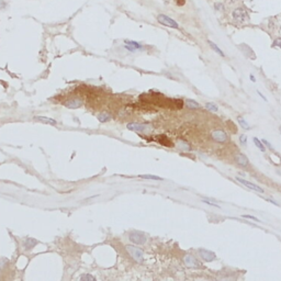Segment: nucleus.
<instances>
[{
  "label": "nucleus",
  "mask_w": 281,
  "mask_h": 281,
  "mask_svg": "<svg viewBox=\"0 0 281 281\" xmlns=\"http://www.w3.org/2000/svg\"><path fill=\"white\" fill-rule=\"evenodd\" d=\"M126 250L130 254V256L136 261V262H143L144 261V252L140 248L136 247L133 245H126Z\"/></svg>",
  "instance_id": "nucleus-1"
},
{
  "label": "nucleus",
  "mask_w": 281,
  "mask_h": 281,
  "mask_svg": "<svg viewBox=\"0 0 281 281\" xmlns=\"http://www.w3.org/2000/svg\"><path fill=\"white\" fill-rule=\"evenodd\" d=\"M129 239L131 243L135 244V245H144V244L147 241L146 235L143 234V233H140V232H136V231L130 233Z\"/></svg>",
  "instance_id": "nucleus-2"
},
{
  "label": "nucleus",
  "mask_w": 281,
  "mask_h": 281,
  "mask_svg": "<svg viewBox=\"0 0 281 281\" xmlns=\"http://www.w3.org/2000/svg\"><path fill=\"white\" fill-rule=\"evenodd\" d=\"M198 254H199L200 258L203 259L205 262H212V261H214L215 259H216L215 252H211V250H209V249H204V248H200V249L198 250Z\"/></svg>",
  "instance_id": "nucleus-3"
},
{
  "label": "nucleus",
  "mask_w": 281,
  "mask_h": 281,
  "mask_svg": "<svg viewBox=\"0 0 281 281\" xmlns=\"http://www.w3.org/2000/svg\"><path fill=\"white\" fill-rule=\"evenodd\" d=\"M157 20L160 24H162V25L169 26V28H172V29L179 28V25H178V23L175 21V20H172L171 18L167 17V15H165V14H159L157 17Z\"/></svg>",
  "instance_id": "nucleus-4"
},
{
  "label": "nucleus",
  "mask_w": 281,
  "mask_h": 281,
  "mask_svg": "<svg viewBox=\"0 0 281 281\" xmlns=\"http://www.w3.org/2000/svg\"><path fill=\"white\" fill-rule=\"evenodd\" d=\"M212 138L217 143H225L227 142L228 136L225 131L223 130H214L212 132Z\"/></svg>",
  "instance_id": "nucleus-5"
},
{
  "label": "nucleus",
  "mask_w": 281,
  "mask_h": 281,
  "mask_svg": "<svg viewBox=\"0 0 281 281\" xmlns=\"http://www.w3.org/2000/svg\"><path fill=\"white\" fill-rule=\"evenodd\" d=\"M235 179H236L237 181H238L241 184H244V186H245V187H247L248 189H252V190L257 191V192H260V193H263V192H265V190H263L262 188H260V187L257 186V184L252 183V182L247 181V180L243 179V178H241V177H236V178H235Z\"/></svg>",
  "instance_id": "nucleus-6"
},
{
  "label": "nucleus",
  "mask_w": 281,
  "mask_h": 281,
  "mask_svg": "<svg viewBox=\"0 0 281 281\" xmlns=\"http://www.w3.org/2000/svg\"><path fill=\"white\" fill-rule=\"evenodd\" d=\"M124 47L126 48L129 52H136V50H143L142 44H140L138 42H135V41H131V40L124 41Z\"/></svg>",
  "instance_id": "nucleus-7"
},
{
  "label": "nucleus",
  "mask_w": 281,
  "mask_h": 281,
  "mask_svg": "<svg viewBox=\"0 0 281 281\" xmlns=\"http://www.w3.org/2000/svg\"><path fill=\"white\" fill-rule=\"evenodd\" d=\"M183 262L189 268H198L200 267V262L192 256V255H186L183 257Z\"/></svg>",
  "instance_id": "nucleus-8"
},
{
  "label": "nucleus",
  "mask_w": 281,
  "mask_h": 281,
  "mask_svg": "<svg viewBox=\"0 0 281 281\" xmlns=\"http://www.w3.org/2000/svg\"><path fill=\"white\" fill-rule=\"evenodd\" d=\"M126 127H127V130L133 131V132H143L146 130V124L137 123V122H131V123H127Z\"/></svg>",
  "instance_id": "nucleus-9"
},
{
  "label": "nucleus",
  "mask_w": 281,
  "mask_h": 281,
  "mask_svg": "<svg viewBox=\"0 0 281 281\" xmlns=\"http://www.w3.org/2000/svg\"><path fill=\"white\" fill-rule=\"evenodd\" d=\"M234 159H235V162L241 167H246V166H248V164H249V160H248L247 156L244 155V154H237V155L235 156Z\"/></svg>",
  "instance_id": "nucleus-10"
},
{
  "label": "nucleus",
  "mask_w": 281,
  "mask_h": 281,
  "mask_svg": "<svg viewBox=\"0 0 281 281\" xmlns=\"http://www.w3.org/2000/svg\"><path fill=\"white\" fill-rule=\"evenodd\" d=\"M37 243H39V241H37L35 238H32V237H28V238L24 239V243H23L24 249H25V250H31L35 245H36Z\"/></svg>",
  "instance_id": "nucleus-11"
},
{
  "label": "nucleus",
  "mask_w": 281,
  "mask_h": 281,
  "mask_svg": "<svg viewBox=\"0 0 281 281\" xmlns=\"http://www.w3.org/2000/svg\"><path fill=\"white\" fill-rule=\"evenodd\" d=\"M82 103V100H80V99H72V100H68L67 102H65V105L68 108H72V109H77V108L81 107Z\"/></svg>",
  "instance_id": "nucleus-12"
},
{
  "label": "nucleus",
  "mask_w": 281,
  "mask_h": 281,
  "mask_svg": "<svg viewBox=\"0 0 281 281\" xmlns=\"http://www.w3.org/2000/svg\"><path fill=\"white\" fill-rule=\"evenodd\" d=\"M35 120L36 121H41V122L45 123V124H50V125H56L57 121L54 120V119L47 118V116H35Z\"/></svg>",
  "instance_id": "nucleus-13"
},
{
  "label": "nucleus",
  "mask_w": 281,
  "mask_h": 281,
  "mask_svg": "<svg viewBox=\"0 0 281 281\" xmlns=\"http://www.w3.org/2000/svg\"><path fill=\"white\" fill-rule=\"evenodd\" d=\"M111 119H112L111 114L108 113V112H101V113L98 114V120H99V122H101V123L109 122Z\"/></svg>",
  "instance_id": "nucleus-14"
},
{
  "label": "nucleus",
  "mask_w": 281,
  "mask_h": 281,
  "mask_svg": "<svg viewBox=\"0 0 281 281\" xmlns=\"http://www.w3.org/2000/svg\"><path fill=\"white\" fill-rule=\"evenodd\" d=\"M233 17L235 18L236 20H243V18H246L247 15H246L245 11L243 10V9H236V10L233 12Z\"/></svg>",
  "instance_id": "nucleus-15"
},
{
  "label": "nucleus",
  "mask_w": 281,
  "mask_h": 281,
  "mask_svg": "<svg viewBox=\"0 0 281 281\" xmlns=\"http://www.w3.org/2000/svg\"><path fill=\"white\" fill-rule=\"evenodd\" d=\"M186 105L189 108V109H199L200 108V104L197 102V101L192 100V99H188V100H186Z\"/></svg>",
  "instance_id": "nucleus-16"
},
{
  "label": "nucleus",
  "mask_w": 281,
  "mask_h": 281,
  "mask_svg": "<svg viewBox=\"0 0 281 281\" xmlns=\"http://www.w3.org/2000/svg\"><path fill=\"white\" fill-rule=\"evenodd\" d=\"M208 43H209V45L211 46V48H212L213 50H215V52H216L217 54H219V55H221L222 57H224V56H225V55H224V53L222 52V50L219 47V46L216 45V44H215V43H213V42H212V41H210V40H209V41H208Z\"/></svg>",
  "instance_id": "nucleus-17"
},
{
  "label": "nucleus",
  "mask_w": 281,
  "mask_h": 281,
  "mask_svg": "<svg viewBox=\"0 0 281 281\" xmlns=\"http://www.w3.org/2000/svg\"><path fill=\"white\" fill-rule=\"evenodd\" d=\"M138 177L142 178V179H148V180H158V181H162V177H158V176H155V175H140Z\"/></svg>",
  "instance_id": "nucleus-18"
},
{
  "label": "nucleus",
  "mask_w": 281,
  "mask_h": 281,
  "mask_svg": "<svg viewBox=\"0 0 281 281\" xmlns=\"http://www.w3.org/2000/svg\"><path fill=\"white\" fill-rule=\"evenodd\" d=\"M237 121H238L239 125H241V126L243 127L244 130H249L250 129V125L248 124L247 121H246L244 118H241V116H238V118H237Z\"/></svg>",
  "instance_id": "nucleus-19"
},
{
  "label": "nucleus",
  "mask_w": 281,
  "mask_h": 281,
  "mask_svg": "<svg viewBox=\"0 0 281 281\" xmlns=\"http://www.w3.org/2000/svg\"><path fill=\"white\" fill-rule=\"evenodd\" d=\"M252 140H254V143H255V145H256L257 148H259L261 151H266V147H265V145L262 144V142H261V140H259V138L254 137V138H252Z\"/></svg>",
  "instance_id": "nucleus-20"
},
{
  "label": "nucleus",
  "mask_w": 281,
  "mask_h": 281,
  "mask_svg": "<svg viewBox=\"0 0 281 281\" xmlns=\"http://www.w3.org/2000/svg\"><path fill=\"white\" fill-rule=\"evenodd\" d=\"M205 108L211 112H216L217 111V104L214 102H206L205 103Z\"/></svg>",
  "instance_id": "nucleus-21"
},
{
  "label": "nucleus",
  "mask_w": 281,
  "mask_h": 281,
  "mask_svg": "<svg viewBox=\"0 0 281 281\" xmlns=\"http://www.w3.org/2000/svg\"><path fill=\"white\" fill-rule=\"evenodd\" d=\"M79 280H81V281H88V280L94 281L96 280V278H94L93 276H91V274H89V273H85V274H81V276L79 277Z\"/></svg>",
  "instance_id": "nucleus-22"
},
{
  "label": "nucleus",
  "mask_w": 281,
  "mask_h": 281,
  "mask_svg": "<svg viewBox=\"0 0 281 281\" xmlns=\"http://www.w3.org/2000/svg\"><path fill=\"white\" fill-rule=\"evenodd\" d=\"M239 142H241V145L246 146V145H247V135H246V134H241V135L239 136Z\"/></svg>",
  "instance_id": "nucleus-23"
},
{
  "label": "nucleus",
  "mask_w": 281,
  "mask_h": 281,
  "mask_svg": "<svg viewBox=\"0 0 281 281\" xmlns=\"http://www.w3.org/2000/svg\"><path fill=\"white\" fill-rule=\"evenodd\" d=\"M243 217H245V219H249L252 220V221H255V222H259V223H261V221L259 219H257L256 216H254V215H249V214H243L241 215Z\"/></svg>",
  "instance_id": "nucleus-24"
},
{
  "label": "nucleus",
  "mask_w": 281,
  "mask_h": 281,
  "mask_svg": "<svg viewBox=\"0 0 281 281\" xmlns=\"http://www.w3.org/2000/svg\"><path fill=\"white\" fill-rule=\"evenodd\" d=\"M202 202L205 204H208V205H211V206H214V208H217V209H221V206L219 205L217 203H213V202L209 201V200H205V199H202Z\"/></svg>",
  "instance_id": "nucleus-25"
},
{
  "label": "nucleus",
  "mask_w": 281,
  "mask_h": 281,
  "mask_svg": "<svg viewBox=\"0 0 281 281\" xmlns=\"http://www.w3.org/2000/svg\"><path fill=\"white\" fill-rule=\"evenodd\" d=\"M261 142H262V144L263 145H266V146H268L269 147L270 149H272V146H271V144H270L269 142H268V140H261Z\"/></svg>",
  "instance_id": "nucleus-26"
},
{
  "label": "nucleus",
  "mask_w": 281,
  "mask_h": 281,
  "mask_svg": "<svg viewBox=\"0 0 281 281\" xmlns=\"http://www.w3.org/2000/svg\"><path fill=\"white\" fill-rule=\"evenodd\" d=\"M257 93H258V94H259V97H260V98H261V99H262V100H263V101H267V99H266V97H265V96H263V94H262V93H261V92H260V91H259V90H257Z\"/></svg>",
  "instance_id": "nucleus-27"
},
{
  "label": "nucleus",
  "mask_w": 281,
  "mask_h": 281,
  "mask_svg": "<svg viewBox=\"0 0 281 281\" xmlns=\"http://www.w3.org/2000/svg\"><path fill=\"white\" fill-rule=\"evenodd\" d=\"M214 7L217 9V10H221V9H223V4H222V3H215Z\"/></svg>",
  "instance_id": "nucleus-28"
},
{
  "label": "nucleus",
  "mask_w": 281,
  "mask_h": 281,
  "mask_svg": "<svg viewBox=\"0 0 281 281\" xmlns=\"http://www.w3.org/2000/svg\"><path fill=\"white\" fill-rule=\"evenodd\" d=\"M249 78H250V80H252V82H255V81H256V78H255V76H254V75H250V76H249Z\"/></svg>",
  "instance_id": "nucleus-29"
},
{
  "label": "nucleus",
  "mask_w": 281,
  "mask_h": 281,
  "mask_svg": "<svg viewBox=\"0 0 281 281\" xmlns=\"http://www.w3.org/2000/svg\"><path fill=\"white\" fill-rule=\"evenodd\" d=\"M176 1H177V3H178V4H183V3H184L183 0H176Z\"/></svg>",
  "instance_id": "nucleus-30"
},
{
  "label": "nucleus",
  "mask_w": 281,
  "mask_h": 281,
  "mask_svg": "<svg viewBox=\"0 0 281 281\" xmlns=\"http://www.w3.org/2000/svg\"><path fill=\"white\" fill-rule=\"evenodd\" d=\"M279 130H280V131H281V126H280V127H279Z\"/></svg>",
  "instance_id": "nucleus-31"
}]
</instances>
